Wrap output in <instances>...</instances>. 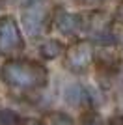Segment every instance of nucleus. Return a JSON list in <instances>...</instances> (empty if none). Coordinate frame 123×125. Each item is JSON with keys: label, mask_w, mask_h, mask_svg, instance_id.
<instances>
[{"label": "nucleus", "mask_w": 123, "mask_h": 125, "mask_svg": "<svg viewBox=\"0 0 123 125\" xmlns=\"http://www.w3.org/2000/svg\"><path fill=\"white\" fill-rule=\"evenodd\" d=\"M22 47H24V39L17 21L11 15L0 17V54L13 56L22 51Z\"/></svg>", "instance_id": "obj_2"}, {"label": "nucleus", "mask_w": 123, "mask_h": 125, "mask_svg": "<svg viewBox=\"0 0 123 125\" xmlns=\"http://www.w3.org/2000/svg\"><path fill=\"white\" fill-rule=\"evenodd\" d=\"M39 125H73V120L62 112H52V114H47L39 121Z\"/></svg>", "instance_id": "obj_9"}, {"label": "nucleus", "mask_w": 123, "mask_h": 125, "mask_svg": "<svg viewBox=\"0 0 123 125\" xmlns=\"http://www.w3.org/2000/svg\"><path fill=\"white\" fill-rule=\"evenodd\" d=\"M106 125H123V116H114Z\"/></svg>", "instance_id": "obj_11"}, {"label": "nucleus", "mask_w": 123, "mask_h": 125, "mask_svg": "<svg viewBox=\"0 0 123 125\" xmlns=\"http://www.w3.org/2000/svg\"><path fill=\"white\" fill-rule=\"evenodd\" d=\"M93 62H95V65H97L99 69H102V71H116V69L119 67V54L116 51H112L110 49V45L108 47H104L102 51L99 52H93Z\"/></svg>", "instance_id": "obj_6"}, {"label": "nucleus", "mask_w": 123, "mask_h": 125, "mask_svg": "<svg viewBox=\"0 0 123 125\" xmlns=\"http://www.w3.org/2000/svg\"><path fill=\"white\" fill-rule=\"evenodd\" d=\"M80 4H95V2H99V0H78Z\"/></svg>", "instance_id": "obj_13"}, {"label": "nucleus", "mask_w": 123, "mask_h": 125, "mask_svg": "<svg viewBox=\"0 0 123 125\" xmlns=\"http://www.w3.org/2000/svg\"><path fill=\"white\" fill-rule=\"evenodd\" d=\"M22 123H24L22 116L17 114L15 110L0 108V125H22Z\"/></svg>", "instance_id": "obj_8"}, {"label": "nucleus", "mask_w": 123, "mask_h": 125, "mask_svg": "<svg viewBox=\"0 0 123 125\" xmlns=\"http://www.w3.org/2000/svg\"><path fill=\"white\" fill-rule=\"evenodd\" d=\"M116 19H118V21L123 24V2L118 6V10H116Z\"/></svg>", "instance_id": "obj_12"}, {"label": "nucleus", "mask_w": 123, "mask_h": 125, "mask_svg": "<svg viewBox=\"0 0 123 125\" xmlns=\"http://www.w3.org/2000/svg\"><path fill=\"white\" fill-rule=\"evenodd\" d=\"M0 77L10 88L34 92L45 88L49 82V71L43 63L34 60H8L0 69Z\"/></svg>", "instance_id": "obj_1"}, {"label": "nucleus", "mask_w": 123, "mask_h": 125, "mask_svg": "<svg viewBox=\"0 0 123 125\" xmlns=\"http://www.w3.org/2000/svg\"><path fill=\"white\" fill-rule=\"evenodd\" d=\"M93 62V47L92 43L86 39L75 41L71 47L65 51V58H63V65L73 73H84L90 63Z\"/></svg>", "instance_id": "obj_4"}, {"label": "nucleus", "mask_w": 123, "mask_h": 125, "mask_svg": "<svg viewBox=\"0 0 123 125\" xmlns=\"http://www.w3.org/2000/svg\"><path fill=\"white\" fill-rule=\"evenodd\" d=\"M22 24L30 36H41L49 24V10L43 0H34L22 10Z\"/></svg>", "instance_id": "obj_3"}, {"label": "nucleus", "mask_w": 123, "mask_h": 125, "mask_svg": "<svg viewBox=\"0 0 123 125\" xmlns=\"http://www.w3.org/2000/svg\"><path fill=\"white\" fill-rule=\"evenodd\" d=\"M82 125H104L101 120V116L95 114V112H88L84 116V120H82Z\"/></svg>", "instance_id": "obj_10"}, {"label": "nucleus", "mask_w": 123, "mask_h": 125, "mask_svg": "<svg viewBox=\"0 0 123 125\" xmlns=\"http://www.w3.org/2000/svg\"><path fill=\"white\" fill-rule=\"evenodd\" d=\"M63 52V45H62L58 39H47L45 43L39 45V54L45 60H54Z\"/></svg>", "instance_id": "obj_7"}, {"label": "nucleus", "mask_w": 123, "mask_h": 125, "mask_svg": "<svg viewBox=\"0 0 123 125\" xmlns=\"http://www.w3.org/2000/svg\"><path fill=\"white\" fill-rule=\"evenodd\" d=\"M56 24L58 32H62L63 36H75L78 34L82 28V19L80 15H75V13H67V11H60L56 15Z\"/></svg>", "instance_id": "obj_5"}]
</instances>
